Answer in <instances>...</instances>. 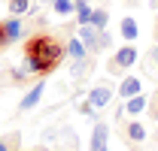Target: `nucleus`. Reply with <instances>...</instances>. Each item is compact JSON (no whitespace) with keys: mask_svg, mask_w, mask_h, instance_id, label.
Wrapping results in <instances>:
<instances>
[{"mask_svg":"<svg viewBox=\"0 0 158 151\" xmlns=\"http://www.w3.org/2000/svg\"><path fill=\"white\" fill-rule=\"evenodd\" d=\"M64 57H67V48L61 45V39H55V33L40 27L37 33L24 37V70L31 76H40V79L52 76L64 64Z\"/></svg>","mask_w":158,"mask_h":151,"instance_id":"obj_1","label":"nucleus"},{"mask_svg":"<svg viewBox=\"0 0 158 151\" xmlns=\"http://www.w3.org/2000/svg\"><path fill=\"white\" fill-rule=\"evenodd\" d=\"M137 48L128 42V45H122V48H116V55H113V60L106 64V73L110 76H122V70H131L134 64H137Z\"/></svg>","mask_w":158,"mask_h":151,"instance_id":"obj_2","label":"nucleus"},{"mask_svg":"<svg viewBox=\"0 0 158 151\" xmlns=\"http://www.w3.org/2000/svg\"><path fill=\"white\" fill-rule=\"evenodd\" d=\"M85 100H88L94 109H103V106L113 100V82H110V79H98V85L85 94Z\"/></svg>","mask_w":158,"mask_h":151,"instance_id":"obj_3","label":"nucleus"},{"mask_svg":"<svg viewBox=\"0 0 158 151\" xmlns=\"http://www.w3.org/2000/svg\"><path fill=\"white\" fill-rule=\"evenodd\" d=\"M91 151H110V124L106 121H94V130H91Z\"/></svg>","mask_w":158,"mask_h":151,"instance_id":"obj_4","label":"nucleus"},{"mask_svg":"<svg viewBox=\"0 0 158 151\" xmlns=\"http://www.w3.org/2000/svg\"><path fill=\"white\" fill-rule=\"evenodd\" d=\"M43 91H46V82L40 79V82H34L31 88H27V94L21 97V103H19V112H31L34 106H37L40 100H43Z\"/></svg>","mask_w":158,"mask_h":151,"instance_id":"obj_5","label":"nucleus"},{"mask_svg":"<svg viewBox=\"0 0 158 151\" xmlns=\"http://www.w3.org/2000/svg\"><path fill=\"white\" fill-rule=\"evenodd\" d=\"M3 33H6V39H9V45H12V42H19V39H24V37H27L24 18H19V15L6 18V21H3Z\"/></svg>","mask_w":158,"mask_h":151,"instance_id":"obj_6","label":"nucleus"},{"mask_svg":"<svg viewBox=\"0 0 158 151\" xmlns=\"http://www.w3.org/2000/svg\"><path fill=\"white\" fill-rule=\"evenodd\" d=\"M122 133H125V142H128L131 148H137L140 142H146V127H143L140 121H125Z\"/></svg>","mask_w":158,"mask_h":151,"instance_id":"obj_7","label":"nucleus"},{"mask_svg":"<svg viewBox=\"0 0 158 151\" xmlns=\"http://www.w3.org/2000/svg\"><path fill=\"white\" fill-rule=\"evenodd\" d=\"M98 27H91V24H79V39H82V45L88 48V55H98Z\"/></svg>","mask_w":158,"mask_h":151,"instance_id":"obj_8","label":"nucleus"},{"mask_svg":"<svg viewBox=\"0 0 158 151\" xmlns=\"http://www.w3.org/2000/svg\"><path fill=\"white\" fill-rule=\"evenodd\" d=\"M140 88H143V82H140L137 76H125L122 85H118V94H122V100H128V97H137Z\"/></svg>","mask_w":158,"mask_h":151,"instance_id":"obj_9","label":"nucleus"},{"mask_svg":"<svg viewBox=\"0 0 158 151\" xmlns=\"http://www.w3.org/2000/svg\"><path fill=\"white\" fill-rule=\"evenodd\" d=\"M146 103H149V100H146L143 94H137V97H128V100H125V115H131V118L143 115V112H146Z\"/></svg>","mask_w":158,"mask_h":151,"instance_id":"obj_10","label":"nucleus"},{"mask_svg":"<svg viewBox=\"0 0 158 151\" xmlns=\"http://www.w3.org/2000/svg\"><path fill=\"white\" fill-rule=\"evenodd\" d=\"M118 30H122V39H128V42L140 37V24H137V18H134V15H125Z\"/></svg>","mask_w":158,"mask_h":151,"instance_id":"obj_11","label":"nucleus"},{"mask_svg":"<svg viewBox=\"0 0 158 151\" xmlns=\"http://www.w3.org/2000/svg\"><path fill=\"white\" fill-rule=\"evenodd\" d=\"M58 139L64 142V151H79V139L73 127H58Z\"/></svg>","mask_w":158,"mask_h":151,"instance_id":"obj_12","label":"nucleus"},{"mask_svg":"<svg viewBox=\"0 0 158 151\" xmlns=\"http://www.w3.org/2000/svg\"><path fill=\"white\" fill-rule=\"evenodd\" d=\"M64 48H67V55L73 57V60H79V57H88V48L82 45V39H79V37H70Z\"/></svg>","mask_w":158,"mask_h":151,"instance_id":"obj_13","label":"nucleus"},{"mask_svg":"<svg viewBox=\"0 0 158 151\" xmlns=\"http://www.w3.org/2000/svg\"><path fill=\"white\" fill-rule=\"evenodd\" d=\"M88 70H91V57H79L70 64V79H82Z\"/></svg>","mask_w":158,"mask_h":151,"instance_id":"obj_14","label":"nucleus"},{"mask_svg":"<svg viewBox=\"0 0 158 151\" xmlns=\"http://www.w3.org/2000/svg\"><path fill=\"white\" fill-rule=\"evenodd\" d=\"M21 148V133H6L0 136V151H19Z\"/></svg>","mask_w":158,"mask_h":151,"instance_id":"obj_15","label":"nucleus"},{"mask_svg":"<svg viewBox=\"0 0 158 151\" xmlns=\"http://www.w3.org/2000/svg\"><path fill=\"white\" fill-rule=\"evenodd\" d=\"M31 9H34V6H31V0H9V12H12V15H19V18H27V15H31Z\"/></svg>","mask_w":158,"mask_h":151,"instance_id":"obj_16","label":"nucleus"},{"mask_svg":"<svg viewBox=\"0 0 158 151\" xmlns=\"http://www.w3.org/2000/svg\"><path fill=\"white\" fill-rule=\"evenodd\" d=\"M91 27H98V30H106V24H110V12L106 9H91V21H88Z\"/></svg>","mask_w":158,"mask_h":151,"instance_id":"obj_17","label":"nucleus"},{"mask_svg":"<svg viewBox=\"0 0 158 151\" xmlns=\"http://www.w3.org/2000/svg\"><path fill=\"white\" fill-rule=\"evenodd\" d=\"M46 3L55 15H70L73 12V0H46Z\"/></svg>","mask_w":158,"mask_h":151,"instance_id":"obj_18","label":"nucleus"},{"mask_svg":"<svg viewBox=\"0 0 158 151\" xmlns=\"http://www.w3.org/2000/svg\"><path fill=\"white\" fill-rule=\"evenodd\" d=\"M91 9H94L91 3H73V12H76L79 24H88V21H91Z\"/></svg>","mask_w":158,"mask_h":151,"instance_id":"obj_19","label":"nucleus"},{"mask_svg":"<svg viewBox=\"0 0 158 151\" xmlns=\"http://www.w3.org/2000/svg\"><path fill=\"white\" fill-rule=\"evenodd\" d=\"M9 79H12L15 85H24V82H31V73H27L24 67H12V70H9Z\"/></svg>","mask_w":158,"mask_h":151,"instance_id":"obj_20","label":"nucleus"},{"mask_svg":"<svg viewBox=\"0 0 158 151\" xmlns=\"http://www.w3.org/2000/svg\"><path fill=\"white\" fill-rule=\"evenodd\" d=\"M146 60H149V70H146V73H158V45L146 52Z\"/></svg>","mask_w":158,"mask_h":151,"instance_id":"obj_21","label":"nucleus"},{"mask_svg":"<svg viewBox=\"0 0 158 151\" xmlns=\"http://www.w3.org/2000/svg\"><path fill=\"white\" fill-rule=\"evenodd\" d=\"M146 115H149L152 121H158V97L155 94L149 97V103H146Z\"/></svg>","mask_w":158,"mask_h":151,"instance_id":"obj_22","label":"nucleus"},{"mask_svg":"<svg viewBox=\"0 0 158 151\" xmlns=\"http://www.w3.org/2000/svg\"><path fill=\"white\" fill-rule=\"evenodd\" d=\"M98 48H100V52H103V48H113V37H110L106 30H100V33H98Z\"/></svg>","mask_w":158,"mask_h":151,"instance_id":"obj_23","label":"nucleus"},{"mask_svg":"<svg viewBox=\"0 0 158 151\" xmlns=\"http://www.w3.org/2000/svg\"><path fill=\"white\" fill-rule=\"evenodd\" d=\"M49 142H58V127H46L43 130V145H49Z\"/></svg>","mask_w":158,"mask_h":151,"instance_id":"obj_24","label":"nucleus"},{"mask_svg":"<svg viewBox=\"0 0 158 151\" xmlns=\"http://www.w3.org/2000/svg\"><path fill=\"white\" fill-rule=\"evenodd\" d=\"M79 112L85 115V118H91V121H94V118H98V112H94V106H91V103H88V100H85V103H79Z\"/></svg>","mask_w":158,"mask_h":151,"instance_id":"obj_25","label":"nucleus"},{"mask_svg":"<svg viewBox=\"0 0 158 151\" xmlns=\"http://www.w3.org/2000/svg\"><path fill=\"white\" fill-rule=\"evenodd\" d=\"M9 45V39H6V33H3V21H0V52Z\"/></svg>","mask_w":158,"mask_h":151,"instance_id":"obj_26","label":"nucleus"},{"mask_svg":"<svg viewBox=\"0 0 158 151\" xmlns=\"http://www.w3.org/2000/svg\"><path fill=\"white\" fill-rule=\"evenodd\" d=\"M34 151H55V148H49V145H40V148H34Z\"/></svg>","mask_w":158,"mask_h":151,"instance_id":"obj_27","label":"nucleus"},{"mask_svg":"<svg viewBox=\"0 0 158 151\" xmlns=\"http://www.w3.org/2000/svg\"><path fill=\"white\" fill-rule=\"evenodd\" d=\"M149 6H152V9H158V0H152V3H149Z\"/></svg>","mask_w":158,"mask_h":151,"instance_id":"obj_28","label":"nucleus"},{"mask_svg":"<svg viewBox=\"0 0 158 151\" xmlns=\"http://www.w3.org/2000/svg\"><path fill=\"white\" fill-rule=\"evenodd\" d=\"M73 3H91V0H73Z\"/></svg>","mask_w":158,"mask_h":151,"instance_id":"obj_29","label":"nucleus"},{"mask_svg":"<svg viewBox=\"0 0 158 151\" xmlns=\"http://www.w3.org/2000/svg\"><path fill=\"white\" fill-rule=\"evenodd\" d=\"M155 37H158V18H155Z\"/></svg>","mask_w":158,"mask_h":151,"instance_id":"obj_30","label":"nucleus"},{"mask_svg":"<svg viewBox=\"0 0 158 151\" xmlns=\"http://www.w3.org/2000/svg\"><path fill=\"white\" fill-rule=\"evenodd\" d=\"M155 97H158V88H155Z\"/></svg>","mask_w":158,"mask_h":151,"instance_id":"obj_31","label":"nucleus"},{"mask_svg":"<svg viewBox=\"0 0 158 151\" xmlns=\"http://www.w3.org/2000/svg\"><path fill=\"white\" fill-rule=\"evenodd\" d=\"M19 151H21V148H19Z\"/></svg>","mask_w":158,"mask_h":151,"instance_id":"obj_32","label":"nucleus"}]
</instances>
